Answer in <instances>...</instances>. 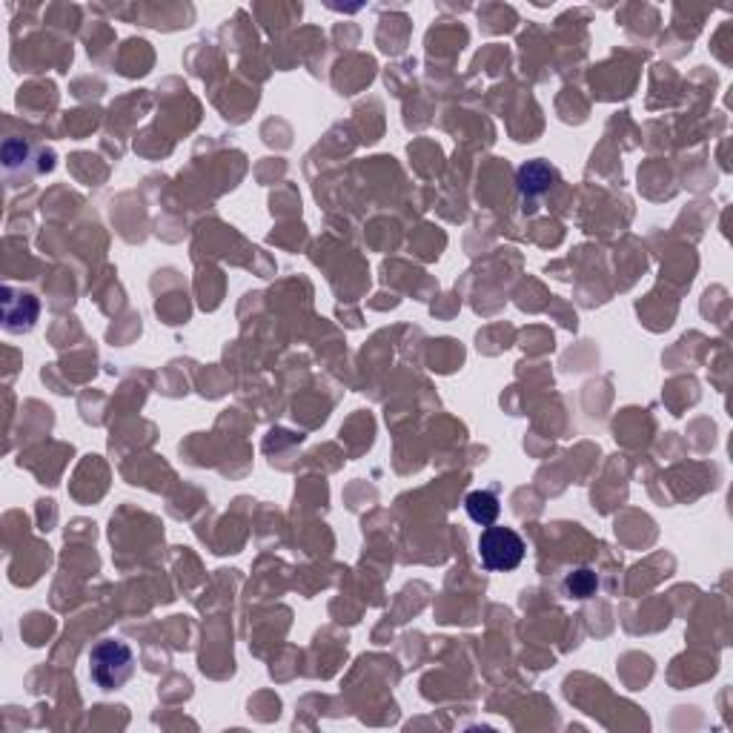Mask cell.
Segmentation results:
<instances>
[{"label": "cell", "mask_w": 733, "mask_h": 733, "mask_svg": "<svg viewBox=\"0 0 733 733\" xmlns=\"http://www.w3.org/2000/svg\"><path fill=\"white\" fill-rule=\"evenodd\" d=\"M478 556L487 570L510 573L524 561V541L516 530L490 524L478 539Z\"/></svg>", "instance_id": "obj_2"}, {"label": "cell", "mask_w": 733, "mask_h": 733, "mask_svg": "<svg viewBox=\"0 0 733 733\" xmlns=\"http://www.w3.org/2000/svg\"><path fill=\"white\" fill-rule=\"evenodd\" d=\"M556 181V173L548 166V164H541V161H530L519 169V190L524 195H541V192H548L550 186Z\"/></svg>", "instance_id": "obj_3"}, {"label": "cell", "mask_w": 733, "mask_h": 733, "mask_svg": "<svg viewBox=\"0 0 733 733\" xmlns=\"http://www.w3.org/2000/svg\"><path fill=\"white\" fill-rule=\"evenodd\" d=\"M464 510H467V516L481 527H490L498 519V513H502L496 493H490V490H473L464 498Z\"/></svg>", "instance_id": "obj_4"}, {"label": "cell", "mask_w": 733, "mask_h": 733, "mask_svg": "<svg viewBox=\"0 0 733 733\" xmlns=\"http://www.w3.org/2000/svg\"><path fill=\"white\" fill-rule=\"evenodd\" d=\"M596 587H599V579H596V573L590 570V568L570 570L565 576V594L570 599H590V596L596 594Z\"/></svg>", "instance_id": "obj_5"}, {"label": "cell", "mask_w": 733, "mask_h": 733, "mask_svg": "<svg viewBox=\"0 0 733 733\" xmlns=\"http://www.w3.org/2000/svg\"><path fill=\"white\" fill-rule=\"evenodd\" d=\"M135 674V653L121 639H103L89 653V676L101 691L123 688Z\"/></svg>", "instance_id": "obj_1"}]
</instances>
